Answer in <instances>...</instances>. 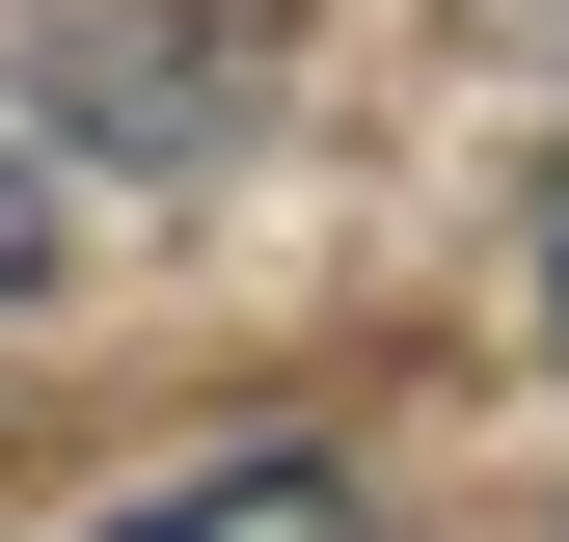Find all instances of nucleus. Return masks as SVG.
<instances>
[{
	"mask_svg": "<svg viewBox=\"0 0 569 542\" xmlns=\"http://www.w3.org/2000/svg\"><path fill=\"white\" fill-rule=\"evenodd\" d=\"M82 542H352V461L244 434V461H163V489H136V515H82Z\"/></svg>",
	"mask_w": 569,
	"mask_h": 542,
	"instance_id": "1",
	"label": "nucleus"
},
{
	"mask_svg": "<svg viewBox=\"0 0 569 542\" xmlns=\"http://www.w3.org/2000/svg\"><path fill=\"white\" fill-rule=\"evenodd\" d=\"M54 244H82V190H54L28 136H0V299H54Z\"/></svg>",
	"mask_w": 569,
	"mask_h": 542,
	"instance_id": "2",
	"label": "nucleus"
},
{
	"mask_svg": "<svg viewBox=\"0 0 569 542\" xmlns=\"http://www.w3.org/2000/svg\"><path fill=\"white\" fill-rule=\"evenodd\" d=\"M542 353H569V190H542Z\"/></svg>",
	"mask_w": 569,
	"mask_h": 542,
	"instance_id": "3",
	"label": "nucleus"
},
{
	"mask_svg": "<svg viewBox=\"0 0 569 542\" xmlns=\"http://www.w3.org/2000/svg\"><path fill=\"white\" fill-rule=\"evenodd\" d=\"M488 28H516V54H569V0H488Z\"/></svg>",
	"mask_w": 569,
	"mask_h": 542,
	"instance_id": "4",
	"label": "nucleus"
}]
</instances>
